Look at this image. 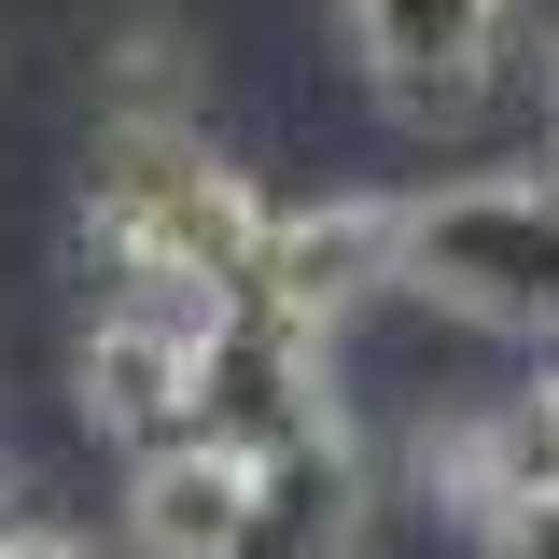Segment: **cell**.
I'll return each instance as SVG.
<instances>
[{
  "label": "cell",
  "instance_id": "cell-1",
  "mask_svg": "<svg viewBox=\"0 0 559 559\" xmlns=\"http://www.w3.org/2000/svg\"><path fill=\"white\" fill-rule=\"evenodd\" d=\"M98 266H112V308H168V322H210L252 294V252H266V197L210 154L182 112H127L98 127Z\"/></svg>",
  "mask_w": 559,
  "mask_h": 559
},
{
  "label": "cell",
  "instance_id": "cell-2",
  "mask_svg": "<svg viewBox=\"0 0 559 559\" xmlns=\"http://www.w3.org/2000/svg\"><path fill=\"white\" fill-rule=\"evenodd\" d=\"M392 294L476 336L559 349V168H476V182L392 197Z\"/></svg>",
  "mask_w": 559,
  "mask_h": 559
},
{
  "label": "cell",
  "instance_id": "cell-3",
  "mask_svg": "<svg viewBox=\"0 0 559 559\" xmlns=\"http://www.w3.org/2000/svg\"><path fill=\"white\" fill-rule=\"evenodd\" d=\"M197 433L224 462L336 433V336H308L280 308H210L197 322Z\"/></svg>",
  "mask_w": 559,
  "mask_h": 559
},
{
  "label": "cell",
  "instance_id": "cell-4",
  "mask_svg": "<svg viewBox=\"0 0 559 559\" xmlns=\"http://www.w3.org/2000/svg\"><path fill=\"white\" fill-rule=\"evenodd\" d=\"M336 28L392 127H476V98L503 84V43H518V0H336Z\"/></svg>",
  "mask_w": 559,
  "mask_h": 559
},
{
  "label": "cell",
  "instance_id": "cell-5",
  "mask_svg": "<svg viewBox=\"0 0 559 559\" xmlns=\"http://www.w3.org/2000/svg\"><path fill=\"white\" fill-rule=\"evenodd\" d=\"M364 294H392V197H336V210H266V252L238 308H280L308 336H336Z\"/></svg>",
  "mask_w": 559,
  "mask_h": 559
},
{
  "label": "cell",
  "instance_id": "cell-6",
  "mask_svg": "<svg viewBox=\"0 0 559 559\" xmlns=\"http://www.w3.org/2000/svg\"><path fill=\"white\" fill-rule=\"evenodd\" d=\"M70 378H84V419L127 462H154V448L197 433V322H168V308H98Z\"/></svg>",
  "mask_w": 559,
  "mask_h": 559
},
{
  "label": "cell",
  "instance_id": "cell-7",
  "mask_svg": "<svg viewBox=\"0 0 559 559\" xmlns=\"http://www.w3.org/2000/svg\"><path fill=\"white\" fill-rule=\"evenodd\" d=\"M364 503H378V476H364L349 433L266 448V462L238 476V546H224V559H349V546H364Z\"/></svg>",
  "mask_w": 559,
  "mask_h": 559
},
{
  "label": "cell",
  "instance_id": "cell-8",
  "mask_svg": "<svg viewBox=\"0 0 559 559\" xmlns=\"http://www.w3.org/2000/svg\"><path fill=\"white\" fill-rule=\"evenodd\" d=\"M238 476H252V462H224L210 433L127 462V532H140V559H224V546H238Z\"/></svg>",
  "mask_w": 559,
  "mask_h": 559
},
{
  "label": "cell",
  "instance_id": "cell-9",
  "mask_svg": "<svg viewBox=\"0 0 559 559\" xmlns=\"http://www.w3.org/2000/svg\"><path fill=\"white\" fill-rule=\"evenodd\" d=\"M448 462H462V518L518 503V489H559V364L532 378V392H503V406H489Z\"/></svg>",
  "mask_w": 559,
  "mask_h": 559
},
{
  "label": "cell",
  "instance_id": "cell-10",
  "mask_svg": "<svg viewBox=\"0 0 559 559\" xmlns=\"http://www.w3.org/2000/svg\"><path fill=\"white\" fill-rule=\"evenodd\" d=\"M489 559H559V489H518V503H489L476 518Z\"/></svg>",
  "mask_w": 559,
  "mask_h": 559
},
{
  "label": "cell",
  "instance_id": "cell-11",
  "mask_svg": "<svg viewBox=\"0 0 559 559\" xmlns=\"http://www.w3.org/2000/svg\"><path fill=\"white\" fill-rule=\"evenodd\" d=\"M0 559H98V546H84V532H57V518H14V532H0Z\"/></svg>",
  "mask_w": 559,
  "mask_h": 559
},
{
  "label": "cell",
  "instance_id": "cell-12",
  "mask_svg": "<svg viewBox=\"0 0 559 559\" xmlns=\"http://www.w3.org/2000/svg\"><path fill=\"white\" fill-rule=\"evenodd\" d=\"M546 154H559V57H546Z\"/></svg>",
  "mask_w": 559,
  "mask_h": 559
},
{
  "label": "cell",
  "instance_id": "cell-13",
  "mask_svg": "<svg viewBox=\"0 0 559 559\" xmlns=\"http://www.w3.org/2000/svg\"><path fill=\"white\" fill-rule=\"evenodd\" d=\"M0 532H14V518H0Z\"/></svg>",
  "mask_w": 559,
  "mask_h": 559
}]
</instances>
